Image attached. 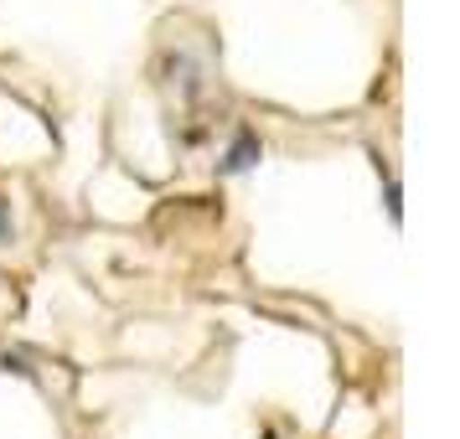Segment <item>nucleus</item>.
<instances>
[{
  "mask_svg": "<svg viewBox=\"0 0 460 439\" xmlns=\"http://www.w3.org/2000/svg\"><path fill=\"white\" fill-rule=\"evenodd\" d=\"M264 161V145H259V135H249V129H238V140H233L228 150H223V161H217V171L223 176H243V171H253Z\"/></svg>",
  "mask_w": 460,
  "mask_h": 439,
  "instance_id": "obj_1",
  "label": "nucleus"
},
{
  "mask_svg": "<svg viewBox=\"0 0 460 439\" xmlns=\"http://www.w3.org/2000/svg\"><path fill=\"white\" fill-rule=\"evenodd\" d=\"M383 197H388V217H394V223H403V207H398V181H394V176L383 181Z\"/></svg>",
  "mask_w": 460,
  "mask_h": 439,
  "instance_id": "obj_2",
  "label": "nucleus"
},
{
  "mask_svg": "<svg viewBox=\"0 0 460 439\" xmlns=\"http://www.w3.org/2000/svg\"><path fill=\"white\" fill-rule=\"evenodd\" d=\"M0 238H11V202H0Z\"/></svg>",
  "mask_w": 460,
  "mask_h": 439,
  "instance_id": "obj_3",
  "label": "nucleus"
}]
</instances>
